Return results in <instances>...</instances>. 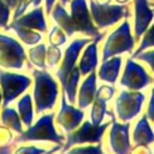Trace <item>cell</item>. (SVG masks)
I'll return each mask as SVG.
<instances>
[{"mask_svg":"<svg viewBox=\"0 0 154 154\" xmlns=\"http://www.w3.org/2000/svg\"><path fill=\"white\" fill-rule=\"evenodd\" d=\"M34 88H32V100L35 113L42 114L43 112L52 111L55 106L59 88L58 82L54 77L46 70L36 69L32 70Z\"/></svg>","mask_w":154,"mask_h":154,"instance_id":"obj_1","label":"cell"},{"mask_svg":"<svg viewBox=\"0 0 154 154\" xmlns=\"http://www.w3.org/2000/svg\"><path fill=\"white\" fill-rule=\"evenodd\" d=\"M54 114L43 113L34 124L18 134L14 138L16 143L24 142H53L63 146L65 143V136L59 134L54 126Z\"/></svg>","mask_w":154,"mask_h":154,"instance_id":"obj_2","label":"cell"},{"mask_svg":"<svg viewBox=\"0 0 154 154\" xmlns=\"http://www.w3.org/2000/svg\"><path fill=\"white\" fill-rule=\"evenodd\" d=\"M135 38L131 34L130 23L125 19L106 38L102 48V61L124 53H131L135 47Z\"/></svg>","mask_w":154,"mask_h":154,"instance_id":"obj_3","label":"cell"},{"mask_svg":"<svg viewBox=\"0 0 154 154\" xmlns=\"http://www.w3.org/2000/svg\"><path fill=\"white\" fill-rule=\"evenodd\" d=\"M109 125H111V122H106L101 124H93L90 120L82 122L77 129H75L71 132H67L65 143L61 147V152L73 146H79L85 143H89V144L101 143L102 136Z\"/></svg>","mask_w":154,"mask_h":154,"instance_id":"obj_4","label":"cell"},{"mask_svg":"<svg viewBox=\"0 0 154 154\" xmlns=\"http://www.w3.org/2000/svg\"><path fill=\"white\" fill-rule=\"evenodd\" d=\"M90 14L97 29H106L114 25L123 18H129L130 8L126 4H99L95 0H89Z\"/></svg>","mask_w":154,"mask_h":154,"instance_id":"obj_5","label":"cell"},{"mask_svg":"<svg viewBox=\"0 0 154 154\" xmlns=\"http://www.w3.org/2000/svg\"><path fill=\"white\" fill-rule=\"evenodd\" d=\"M31 82V78L25 75L0 70V90L2 95L1 107L11 105L17 97L24 94Z\"/></svg>","mask_w":154,"mask_h":154,"instance_id":"obj_6","label":"cell"},{"mask_svg":"<svg viewBox=\"0 0 154 154\" xmlns=\"http://www.w3.org/2000/svg\"><path fill=\"white\" fill-rule=\"evenodd\" d=\"M26 61L23 46L13 37L0 34V67L22 70Z\"/></svg>","mask_w":154,"mask_h":154,"instance_id":"obj_7","label":"cell"},{"mask_svg":"<svg viewBox=\"0 0 154 154\" xmlns=\"http://www.w3.org/2000/svg\"><path fill=\"white\" fill-rule=\"evenodd\" d=\"M144 94L140 90H122L116 99L114 109L120 122L132 120L142 109Z\"/></svg>","mask_w":154,"mask_h":154,"instance_id":"obj_8","label":"cell"},{"mask_svg":"<svg viewBox=\"0 0 154 154\" xmlns=\"http://www.w3.org/2000/svg\"><path fill=\"white\" fill-rule=\"evenodd\" d=\"M70 8L71 18L73 20L77 32H82L91 38L103 37V34L99 31V29L93 22L91 14L88 10L87 0H71Z\"/></svg>","mask_w":154,"mask_h":154,"instance_id":"obj_9","label":"cell"},{"mask_svg":"<svg viewBox=\"0 0 154 154\" xmlns=\"http://www.w3.org/2000/svg\"><path fill=\"white\" fill-rule=\"evenodd\" d=\"M154 81L146 71V69L136 63L132 58H129L125 63L124 72L120 78V85L129 90H141Z\"/></svg>","mask_w":154,"mask_h":154,"instance_id":"obj_10","label":"cell"},{"mask_svg":"<svg viewBox=\"0 0 154 154\" xmlns=\"http://www.w3.org/2000/svg\"><path fill=\"white\" fill-rule=\"evenodd\" d=\"M111 117V129L108 134V143L109 149L113 154H130L131 144H130V137H129V130L130 124L129 122L119 123L114 119L113 113Z\"/></svg>","mask_w":154,"mask_h":154,"instance_id":"obj_11","label":"cell"},{"mask_svg":"<svg viewBox=\"0 0 154 154\" xmlns=\"http://www.w3.org/2000/svg\"><path fill=\"white\" fill-rule=\"evenodd\" d=\"M91 37H82V38H75L65 49L64 57L61 58V61L59 64V67L55 72L59 83H61L71 72L72 70L77 66V59L82 52V49L91 41Z\"/></svg>","mask_w":154,"mask_h":154,"instance_id":"obj_12","label":"cell"},{"mask_svg":"<svg viewBox=\"0 0 154 154\" xmlns=\"http://www.w3.org/2000/svg\"><path fill=\"white\" fill-rule=\"evenodd\" d=\"M83 119H84V111L70 103L63 93L61 101H60V109L55 117L57 124L60 125L63 130L67 134L77 129L83 122Z\"/></svg>","mask_w":154,"mask_h":154,"instance_id":"obj_13","label":"cell"},{"mask_svg":"<svg viewBox=\"0 0 154 154\" xmlns=\"http://www.w3.org/2000/svg\"><path fill=\"white\" fill-rule=\"evenodd\" d=\"M154 19V8L149 0H134V38L138 41Z\"/></svg>","mask_w":154,"mask_h":154,"instance_id":"obj_14","label":"cell"},{"mask_svg":"<svg viewBox=\"0 0 154 154\" xmlns=\"http://www.w3.org/2000/svg\"><path fill=\"white\" fill-rule=\"evenodd\" d=\"M101 41V37L93 38L87 47L84 48L82 57L78 63V69L81 72V76H87L91 71H95L97 66V43Z\"/></svg>","mask_w":154,"mask_h":154,"instance_id":"obj_15","label":"cell"},{"mask_svg":"<svg viewBox=\"0 0 154 154\" xmlns=\"http://www.w3.org/2000/svg\"><path fill=\"white\" fill-rule=\"evenodd\" d=\"M96 89H97L96 88V73L95 71H91L89 75H87V77L84 78V81L82 82L78 89L77 105L79 108L85 109L93 103L95 99Z\"/></svg>","mask_w":154,"mask_h":154,"instance_id":"obj_16","label":"cell"},{"mask_svg":"<svg viewBox=\"0 0 154 154\" xmlns=\"http://www.w3.org/2000/svg\"><path fill=\"white\" fill-rule=\"evenodd\" d=\"M12 23L19 26H24L28 29L40 31V32H45L47 30V24L43 17V8L41 6L25 13L24 16H19L17 19H13Z\"/></svg>","mask_w":154,"mask_h":154,"instance_id":"obj_17","label":"cell"},{"mask_svg":"<svg viewBox=\"0 0 154 154\" xmlns=\"http://www.w3.org/2000/svg\"><path fill=\"white\" fill-rule=\"evenodd\" d=\"M120 66H122V58L119 55H116L107 60H103L97 71L99 79L102 82H106L108 84H114L119 76Z\"/></svg>","mask_w":154,"mask_h":154,"instance_id":"obj_18","label":"cell"},{"mask_svg":"<svg viewBox=\"0 0 154 154\" xmlns=\"http://www.w3.org/2000/svg\"><path fill=\"white\" fill-rule=\"evenodd\" d=\"M132 141L135 146H149L154 142V132L149 125L146 114L142 116L136 123L132 132Z\"/></svg>","mask_w":154,"mask_h":154,"instance_id":"obj_19","label":"cell"},{"mask_svg":"<svg viewBox=\"0 0 154 154\" xmlns=\"http://www.w3.org/2000/svg\"><path fill=\"white\" fill-rule=\"evenodd\" d=\"M52 12V18L53 20L57 23V25H59L67 36H72L75 32H77L76 26L73 24V20L71 18V14H69L66 12V10L64 8L63 4H57L53 8Z\"/></svg>","mask_w":154,"mask_h":154,"instance_id":"obj_20","label":"cell"},{"mask_svg":"<svg viewBox=\"0 0 154 154\" xmlns=\"http://www.w3.org/2000/svg\"><path fill=\"white\" fill-rule=\"evenodd\" d=\"M17 112L19 114V118L22 120V124L24 126H30L32 124L34 120V113H35V108H34V100H32V95L30 94H24L18 103H17Z\"/></svg>","mask_w":154,"mask_h":154,"instance_id":"obj_21","label":"cell"},{"mask_svg":"<svg viewBox=\"0 0 154 154\" xmlns=\"http://www.w3.org/2000/svg\"><path fill=\"white\" fill-rule=\"evenodd\" d=\"M0 120L4 126H6L11 131L16 132L17 135L23 131V124L19 118V114H18L17 109H14L11 106L2 107L1 113H0Z\"/></svg>","mask_w":154,"mask_h":154,"instance_id":"obj_22","label":"cell"},{"mask_svg":"<svg viewBox=\"0 0 154 154\" xmlns=\"http://www.w3.org/2000/svg\"><path fill=\"white\" fill-rule=\"evenodd\" d=\"M5 30H13L16 32V35L19 37V40L22 42H24L28 46H35L37 43L41 42L42 40V35L40 34V31L32 30V29H28L24 26H19L14 23H11L10 25H6L4 28Z\"/></svg>","mask_w":154,"mask_h":154,"instance_id":"obj_23","label":"cell"},{"mask_svg":"<svg viewBox=\"0 0 154 154\" xmlns=\"http://www.w3.org/2000/svg\"><path fill=\"white\" fill-rule=\"evenodd\" d=\"M46 53H47V46L45 43H37L32 48L29 49V61L31 65H34L36 69L46 70L47 63H46Z\"/></svg>","mask_w":154,"mask_h":154,"instance_id":"obj_24","label":"cell"},{"mask_svg":"<svg viewBox=\"0 0 154 154\" xmlns=\"http://www.w3.org/2000/svg\"><path fill=\"white\" fill-rule=\"evenodd\" d=\"M90 122L93 124H101L103 122L105 116H111L112 112L107 111V102L100 100L97 97L94 99L93 103L90 105Z\"/></svg>","mask_w":154,"mask_h":154,"instance_id":"obj_25","label":"cell"},{"mask_svg":"<svg viewBox=\"0 0 154 154\" xmlns=\"http://www.w3.org/2000/svg\"><path fill=\"white\" fill-rule=\"evenodd\" d=\"M154 47V23H152L149 25V28L144 31V34L142 35V38H141V42H140V46L137 47V49L132 53L131 58L136 57L138 53L148 49V48H152Z\"/></svg>","mask_w":154,"mask_h":154,"instance_id":"obj_26","label":"cell"},{"mask_svg":"<svg viewBox=\"0 0 154 154\" xmlns=\"http://www.w3.org/2000/svg\"><path fill=\"white\" fill-rule=\"evenodd\" d=\"M61 154H102L101 143L91 144V146H73Z\"/></svg>","mask_w":154,"mask_h":154,"instance_id":"obj_27","label":"cell"},{"mask_svg":"<svg viewBox=\"0 0 154 154\" xmlns=\"http://www.w3.org/2000/svg\"><path fill=\"white\" fill-rule=\"evenodd\" d=\"M61 51L58 46H53V45H49L47 47V53H46V63H47V66L49 69H54L57 67L58 64H60L61 61Z\"/></svg>","mask_w":154,"mask_h":154,"instance_id":"obj_28","label":"cell"},{"mask_svg":"<svg viewBox=\"0 0 154 154\" xmlns=\"http://www.w3.org/2000/svg\"><path fill=\"white\" fill-rule=\"evenodd\" d=\"M67 40V35L65 34V31L59 26V25H54L49 34H48V41H49V45H53V46H63Z\"/></svg>","mask_w":154,"mask_h":154,"instance_id":"obj_29","label":"cell"},{"mask_svg":"<svg viewBox=\"0 0 154 154\" xmlns=\"http://www.w3.org/2000/svg\"><path fill=\"white\" fill-rule=\"evenodd\" d=\"M114 93H116V88H114V87L108 85V84H103V85H101V87H99V88L96 89L95 97L108 102V101L113 97Z\"/></svg>","mask_w":154,"mask_h":154,"instance_id":"obj_30","label":"cell"},{"mask_svg":"<svg viewBox=\"0 0 154 154\" xmlns=\"http://www.w3.org/2000/svg\"><path fill=\"white\" fill-rule=\"evenodd\" d=\"M47 149L38 148L36 146H19L13 150L12 154H45Z\"/></svg>","mask_w":154,"mask_h":154,"instance_id":"obj_31","label":"cell"},{"mask_svg":"<svg viewBox=\"0 0 154 154\" xmlns=\"http://www.w3.org/2000/svg\"><path fill=\"white\" fill-rule=\"evenodd\" d=\"M132 59H138L141 61H144L146 64H148V66L152 69V71L154 72V49L152 51H143L141 53H138L136 57H134Z\"/></svg>","mask_w":154,"mask_h":154,"instance_id":"obj_32","label":"cell"},{"mask_svg":"<svg viewBox=\"0 0 154 154\" xmlns=\"http://www.w3.org/2000/svg\"><path fill=\"white\" fill-rule=\"evenodd\" d=\"M10 19V7L4 1L0 0V28H5Z\"/></svg>","mask_w":154,"mask_h":154,"instance_id":"obj_33","label":"cell"},{"mask_svg":"<svg viewBox=\"0 0 154 154\" xmlns=\"http://www.w3.org/2000/svg\"><path fill=\"white\" fill-rule=\"evenodd\" d=\"M146 116L154 124V88L152 89V93H150V99H149V103H148V107H147Z\"/></svg>","mask_w":154,"mask_h":154,"instance_id":"obj_34","label":"cell"},{"mask_svg":"<svg viewBox=\"0 0 154 154\" xmlns=\"http://www.w3.org/2000/svg\"><path fill=\"white\" fill-rule=\"evenodd\" d=\"M130 154H153L148 146H134L131 147Z\"/></svg>","mask_w":154,"mask_h":154,"instance_id":"obj_35","label":"cell"},{"mask_svg":"<svg viewBox=\"0 0 154 154\" xmlns=\"http://www.w3.org/2000/svg\"><path fill=\"white\" fill-rule=\"evenodd\" d=\"M4 1L8 5V7H10V8H12V7H17L20 0H4Z\"/></svg>","mask_w":154,"mask_h":154,"instance_id":"obj_36","label":"cell"},{"mask_svg":"<svg viewBox=\"0 0 154 154\" xmlns=\"http://www.w3.org/2000/svg\"><path fill=\"white\" fill-rule=\"evenodd\" d=\"M54 1L55 0H46V11H47V13H51L52 7L54 5Z\"/></svg>","mask_w":154,"mask_h":154,"instance_id":"obj_37","label":"cell"},{"mask_svg":"<svg viewBox=\"0 0 154 154\" xmlns=\"http://www.w3.org/2000/svg\"><path fill=\"white\" fill-rule=\"evenodd\" d=\"M61 147H63V146H60V144H55V147H53V148H51V149H47V152H46L45 154H54L55 152H58L59 149H61Z\"/></svg>","mask_w":154,"mask_h":154,"instance_id":"obj_38","label":"cell"},{"mask_svg":"<svg viewBox=\"0 0 154 154\" xmlns=\"http://www.w3.org/2000/svg\"><path fill=\"white\" fill-rule=\"evenodd\" d=\"M96 2H99V4H109L112 0H95Z\"/></svg>","mask_w":154,"mask_h":154,"instance_id":"obj_39","label":"cell"},{"mask_svg":"<svg viewBox=\"0 0 154 154\" xmlns=\"http://www.w3.org/2000/svg\"><path fill=\"white\" fill-rule=\"evenodd\" d=\"M117 4H126V2H129L130 0H114Z\"/></svg>","mask_w":154,"mask_h":154,"instance_id":"obj_40","label":"cell"},{"mask_svg":"<svg viewBox=\"0 0 154 154\" xmlns=\"http://www.w3.org/2000/svg\"><path fill=\"white\" fill-rule=\"evenodd\" d=\"M2 105V95H1V90H0V106Z\"/></svg>","mask_w":154,"mask_h":154,"instance_id":"obj_41","label":"cell"},{"mask_svg":"<svg viewBox=\"0 0 154 154\" xmlns=\"http://www.w3.org/2000/svg\"><path fill=\"white\" fill-rule=\"evenodd\" d=\"M61 4H63V5H66V4H67V0H61Z\"/></svg>","mask_w":154,"mask_h":154,"instance_id":"obj_42","label":"cell"},{"mask_svg":"<svg viewBox=\"0 0 154 154\" xmlns=\"http://www.w3.org/2000/svg\"><path fill=\"white\" fill-rule=\"evenodd\" d=\"M152 6H153V8H154V2H152Z\"/></svg>","mask_w":154,"mask_h":154,"instance_id":"obj_43","label":"cell"},{"mask_svg":"<svg viewBox=\"0 0 154 154\" xmlns=\"http://www.w3.org/2000/svg\"><path fill=\"white\" fill-rule=\"evenodd\" d=\"M150 1H153V2H154V0H150Z\"/></svg>","mask_w":154,"mask_h":154,"instance_id":"obj_44","label":"cell"},{"mask_svg":"<svg viewBox=\"0 0 154 154\" xmlns=\"http://www.w3.org/2000/svg\"><path fill=\"white\" fill-rule=\"evenodd\" d=\"M102 154H105V153H102Z\"/></svg>","mask_w":154,"mask_h":154,"instance_id":"obj_45","label":"cell"}]
</instances>
